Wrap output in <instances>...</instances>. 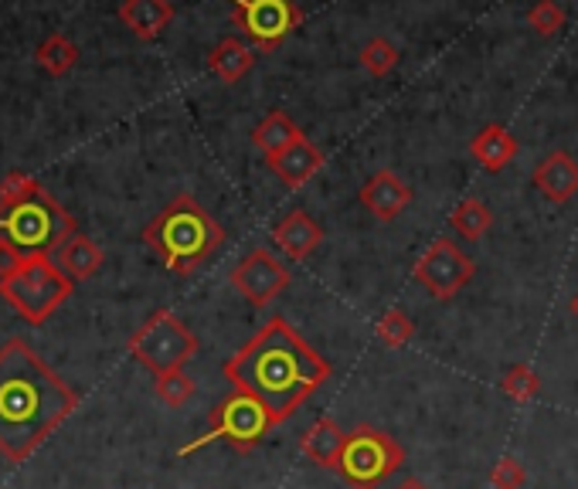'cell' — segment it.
<instances>
[{"label": "cell", "mask_w": 578, "mask_h": 489, "mask_svg": "<svg viewBox=\"0 0 578 489\" xmlns=\"http://www.w3.org/2000/svg\"><path fill=\"white\" fill-rule=\"evenodd\" d=\"M290 279H293L290 265L280 262L270 248H252V252L235 265V269L229 273L232 289H235L242 299H249L252 306H259V309L270 306V302L290 286Z\"/></svg>", "instance_id": "11"}, {"label": "cell", "mask_w": 578, "mask_h": 489, "mask_svg": "<svg viewBox=\"0 0 578 489\" xmlns=\"http://www.w3.org/2000/svg\"><path fill=\"white\" fill-rule=\"evenodd\" d=\"M344 438H347V432H344L330 415H324V418H317L314 425H309V428L303 432L299 449H303V456H306L309 463H314V466H320V469H337L340 453H344Z\"/></svg>", "instance_id": "17"}, {"label": "cell", "mask_w": 578, "mask_h": 489, "mask_svg": "<svg viewBox=\"0 0 578 489\" xmlns=\"http://www.w3.org/2000/svg\"><path fill=\"white\" fill-rule=\"evenodd\" d=\"M470 153H473V160L483 170L501 173L517 157V140L511 137V129L504 123H491V126H483L476 137L470 140Z\"/></svg>", "instance_id": "18"}, {"label": "cell", "mask_w": 578, "mask_h": 489, "mask_svg": "<svg viewBox=\"0 0 578 489\" xmlns=\"http://www.w3.org/2000/svg\"><path fill=\"white\" fill-rule=\"evenodd\" d=\"M361 68L375 78H385L388 72L398 68V62H402V55H398V49L388 41V38H371L365 49H361Z\"/></svg>", "instance_id": "27"}, {"label": "cell", "mask_w": 578, "mask_h": 489, "mask_svg": "<svg viewBox=\"0 0 578 489\" xmlns=\"http://www.w3.org/2000/svg\"><path fill=\"white\" fill-rule=\"evenodd\" d=\"M72 289L75 283L59 269L52 255H28L18 265V273L0 279V296L28 323H44L49 317H55L72 296Z\"/></svg>", "instance_id": "5"}, {"label": "cell", "mask_w": 578, "mask_h": 489, "mask_svg": "<svg viewBox=\"0 0 578 489\" xmlns=\"http://www.w3.org/2000/svg\"><path fill=\"white\" fill-rule=\"evenodd\" d=\"M24 262V255L14 248V245H8V242H0V279H8L11 273H18V265Z\"/></svg>", "instance_id": "31"}, {"label": "cell", "mask_w": 578, "mask_h": 489, "mask_svg": "<svg viewBox=\"0 0 578 489\" xmlns=\"http://www.w3.org/2000/svg\"><path fill=\"white\" fill-rule=\"evenodd\" d=\"M324 153H320V147L309 140V137H299L286 153H280L276 160H270V167H273V173L280 177V181L290 188V191H303L314 177L324 170Z\"/></svg>", "instance_id": "15"}, {"label": "cell", "mask_w": 578, "mask_h": 489, "mask_svg": "<svg viewBox=\"0 0 578 489\" xmlns=\"http://www.w3.org/2000/svg\"><path fill=\"white\" fill-rule=\"evenodd\" d=\"M41 191V184L34 181L31 173H24V170H11L4 181H0V208H11V204H18V201H24V198H31V194H38Z\"/></svg>", "instance_id": "29"}, {"label": "cell", "mask_w": 578, "mask_h": 489, "mask_svg": "<svg viewBox=\"0 0 578 489\" xmlns=\"http://www.w3.org/2000/svg\"><path fill=\"white\" fill-rule=\"evenodd\" d=\"M375 333H378V340H381L385 347L402 350V347H409V340L416 337V323H412V317L406 313V309L395 306V309H388V313L378 320Z\"/></svg>", "instance_id": "26"}, {"label": "cell", "mask_w": 578, "mask_h": 489, "mask_svg": "<svg viewBox=\"0 0 578 489\" xmlns=\"http://www.w3.org/2000/svg\"><path fill=\"white\" fill-rule=\"evenodd\" d=\"M527 24L542 38H551L565 28V11L558 8V0H538V4L527 11Z\"/></svg>", "instance_id": "28"}, {"label": "cell", "mask_w": 578, "mask_h": 489, "mask_svg": "<svg viewBox=\"0 0 578 489\" xmlns=\"http://www.w3.org/2000/svg\"><path fill=\"white\" fill-rule=\"evenodd\" d=\"M530 181H535V188L542 191L545 201L568 204L578 194V160L565 150H555L535 167Z\"/></svg>", "instance_id": "13"}, {"label": "cell", "mask_w": 578, "mask_h": 489, "mask_svg": "<svg viewBox=\"0 0 578 489\" xmlns=\"http://www.w3.org/2000/svg\"><path fill=\"white\" fill-rule=\"evenodd\" d=\"M402 466H406V449L398 446L395 435L375 425H358L344 438L337 472L350 489H378Z\"/></svg>", "instance_id": "8"}, {"label": "cell", "mask_w": 578, "mask_h": 489, "mask_svg": "<svg viewBox=\"0 0 578 489\" xmlns=\"http://www.w3.org/2000/svg\"><path fill=\"white\" fill-rule=\"evenodd\" d=\"M119 21L140 41H154L174 21V8H170V0H123Z\"/></svg>", "instance_id": "19"}, {"label": "cell", "mask_w": 578, "mask_h": 489, "mask_svg": "<svg viewBox=\"0 0 578 489\" xmlns=\"http://www.w3.org/2000/svg\"><path fill=\"white\" fill-rule=\"evenodd\" d=\"M303 137V129L293 123L290 113L276 109L265 116L255 129H252V143L265 153V160H276L280 153H286L296 140Z\"/></svg>", "instance_id": "20"}, {"label": "cell", "mask_w": 578, "mask_h": 489, "mask_svg": "<svg viewBox=\"0 0 578 489\" xmlns=\"http://www.w3.org/2000/svg\"><path fill=\"white\" fill-rule=\"evenodd\" d=\"M38 65L49 75H65L75 62H78V49L65 38V34H49L38 44Z\"/></svg>", "instance_id": "23"}, {"label": "cell", "mask_w": 578, "mask_h": 489, "mask_svg": "<svg viewBox=\"0 0 578 489\" xmlns=\"http://www.w3.org/2000/svg\"><path fill=\"white\" fill-rule=\"evenodd\" d=\"M78 408V394L44 364L31 343L0 347V456L31 459Z\"/></svg>", "instance_id": "1"}, {"label": "cell", "mask_w": 578, "mask_h": 489, "mask_svg": "<svg viewBox=\"0 0 578 489\" xmlns=\"http://www.w3.org/2000/svg\"><path fill=\"white\" fill-rule=\"evenodd\" d=\"M225 378L270 408L276 425L290 422L327 381L330 364L283 317L265 323L225 361Z\"/></svg>", "instance_id": "2"}, {"label": "cell", "mask_w": 578, "mask_h": 489, "mask_svg": "<svg viewBox=\"0 0 578 489\" xmlns=\"http://www.w3.org/2000/svg\"><path fill=\"white\" fill-rule=\"evenodd\" d=\"M126 350L133 353V361L144 364L154 378H160L170 371H185V364L195 361L198 337L177 313L157 309L154 317H147L137 330H133Z\"/></svg>", "instance_id": "7"}, {"label": "cell", "mask_w": 578, "mask_h": 489, "mask_svg": "<svg viewBox=\"0 0 578 489\" xmlns=\"http://www.w3.org/2000/svg\"><path fill=\"white\" fill-rule=\"evenodd\" d=\"M103 262H106L103 248H99L93 238H88V235H82V232L69 235V238L59 245V252H55V265H59V269H62L72 283L93 279V276L103 269Z\"/></svg>", "instance_id": "16"}, {"label": "cell", "mask_w": 578, "mask_h": 489, "mask_svg": "<svg viewBox=\"0 0 578 489\" xmlns=\"http://www.w3.org/2000/svg\"><path fill=\"white\" fill-rule=\"evenodd\" d=\"M147 248L174 276H195V269L225 245V228L191 194H177L144 228Z\"/></svg>", "instance_id": "3"}, {"label": "cell", "mask_w": 578, "mask_h": 489, "mask_svg": "<svg viewBox=\"0 0 578 489\" xmlns=\"http://www.w3.org/2000/svg\"><path fill=\"white\" fill-rule=\"evenodd\" d=\"M395 489H429L422 479H416V476H409V479H402V482H398Z\"/></svg>", "instance_id": "32"}, {"label": "cell", "mask_w": 578, "mask_h": 489, "mask_svg": "<svg viewBox=\"0 0 578 489\" xmlns=\"http://www.w3.org/2000/svg\"><path fill=\"white\" fill-rule=\"evenodd\" d=\"M524 482H527V472H524V466H521L517 459H511V456H504V459L491 469V486H494V489H524Z\"/></svg>", "instance_id": "30"}, {"label": "cell", "mask_w": 578, "mask_h": 489, "mask_svg": "<svg viewBox=\"0 0 578 489\" xmlns=\"http://www.w3.org/2000/svg\"><path fill=\"white\" fill-rule=\"evenodd\" d=\"M571 313H575V320H578V293L571 296Z\"/></svg>", "instance_id": "33"}, {"label": "cell", "mask_w": 578, "mask_h": 489, "mask_svg": "<svg viewBox=\"0 0 578 489\" xmlns=\"http://www.w3.org/2000/svg\"><path fill=\"white\" fill-rule=\"evenodd\" d=\"M501 391L511 397V402L527 405V402H535V397L542 394V378H538V371L530 364H514L501 378Z\"/></svg>", "instance_id": "24"}, {"label": "cell", "mask_w": 578, "mask_h": 489, "mask_svg": "<svg viewBox=\"0 0 578 489\" xmlns=\"http://www.w3.org/2000/svg\"><path fill=\"white\" fill-rule=\"evenodd\" d=\"M361 204L378 221H395L398 214L412 204V188L395 170H378L371 181L361 188Z\"/></svg>", "instance_id": "14"}, {"label": "cell", "mask_w": 578, "mask_h": 489, "mask_svg": "<svg viewBox=\"0 0 578 489\" xmlns=\"http://www.w3.org/2000/svg\"><path fill=\"white\" fill-rule=\"evenodd\" d=\"M232 21L259 52L273 55L303 24V11L296 0H232Z\"/></svg>", "instance_id": "9"}, {"label": "cell", "mask_w": 578, "mask_h": 489, "mask_svg": "<svg viewBox=\"0 0 578 489\" xmlns=\"http://www.w3.org/2000/svg\"><path fill=\"white\" fill-rule=\"evenodd\" d=\"M69 235H75V217L44 188L11 208H0V242L14 245L24 258L59 252Z\"/></svg>", "instance_id": "4"}, {"label": "cell", "mask_w": 578, "mask_h": 489, "mask_svg": "<svg viewBox=\"0 0 578 489\" xmlns=\"http://www.w3.org/2000/svg\"><path fill=\"white\" fill-rule=\"evenodd\" d=\"M252 65H255V55H252L249 44L239 41V38L218 41L214 49H211V55H208V68H211V75L221 78L225 85H235L242 75H249Z\"/></svg>", "instance_id": "21"}, {"label": "cell", "mask_w": 578, "mask_h": 489, "mask_svg": "<svg viewBox=\"0 0 578 489\" xmlns=\"http://www.w3.org/2000/svg\"><path fill=\"white\" fill-rule=\"evenodd\" d=\"M450 225H453V232H456L460 238L480 242L486 232H491V225H494V211L486 208L480 198H463V201L453 208V214H450Z\"/></svg>", "instance_id": "22"}, {"label": "cell", "mask_w": 578, "mask_h": 489, "mask_svg": "<svg viewBox=\"0 0 578 489\" xmlns=\"http://www.w3.org/2000/svg\"><path fill=\"white\" fill-rule=\"evenodd\" d=\"M276 428V418L270 415L259 397L245 394V391H235L229 397H221V402L211 408V422H208V432L177 453V456H191L211 442H229V446L239 453V456H249L259 442Z\"/></svg>", "instance_id": "6"}, {"label": "cell", "mask_w": 578, "mask_h": 489, "mask_svg": "<svg viewBox=\"0 0 578 489\" xmlns=\"http://www.w3.org/2000/svg\"><path fill=\"white\" fill-rule=\"evenodd\" d=\"M195 378L185 374V371H170V374H160L154 381V394L157 402H164L167 408H185L191 397H195Z\"/></svg>", "instance_id": "25"}, {"label": "cell", "mask_w": 578, "mask_h": 489, "mask_svg": "<svg viewBox=\"0 0 578 489\" xmlns=\"http://www.w3.org/2000/svg\"><path fill=\"white\" fill-rule=\"evenodd\" d=\"M412 276L432 299H456L476 276V262L450 238H435L419 255Z\"/></svg>", "instance_id": "10"}, {"label": "cell", "mask_w": 578, "mask_h": 489, "mask_svg": "<svg viewBox=\"0 0 578 489\" xmlns=\"http://www.w3.org/2000/svg\"><path fill=\"white\" fill-rule=\"evenodd\" d=\"M270 235L290 262H303L324 245V228L306 211H290L283 221H276Z\"/></svg>", "instance_id": "12"}]
</instances>
